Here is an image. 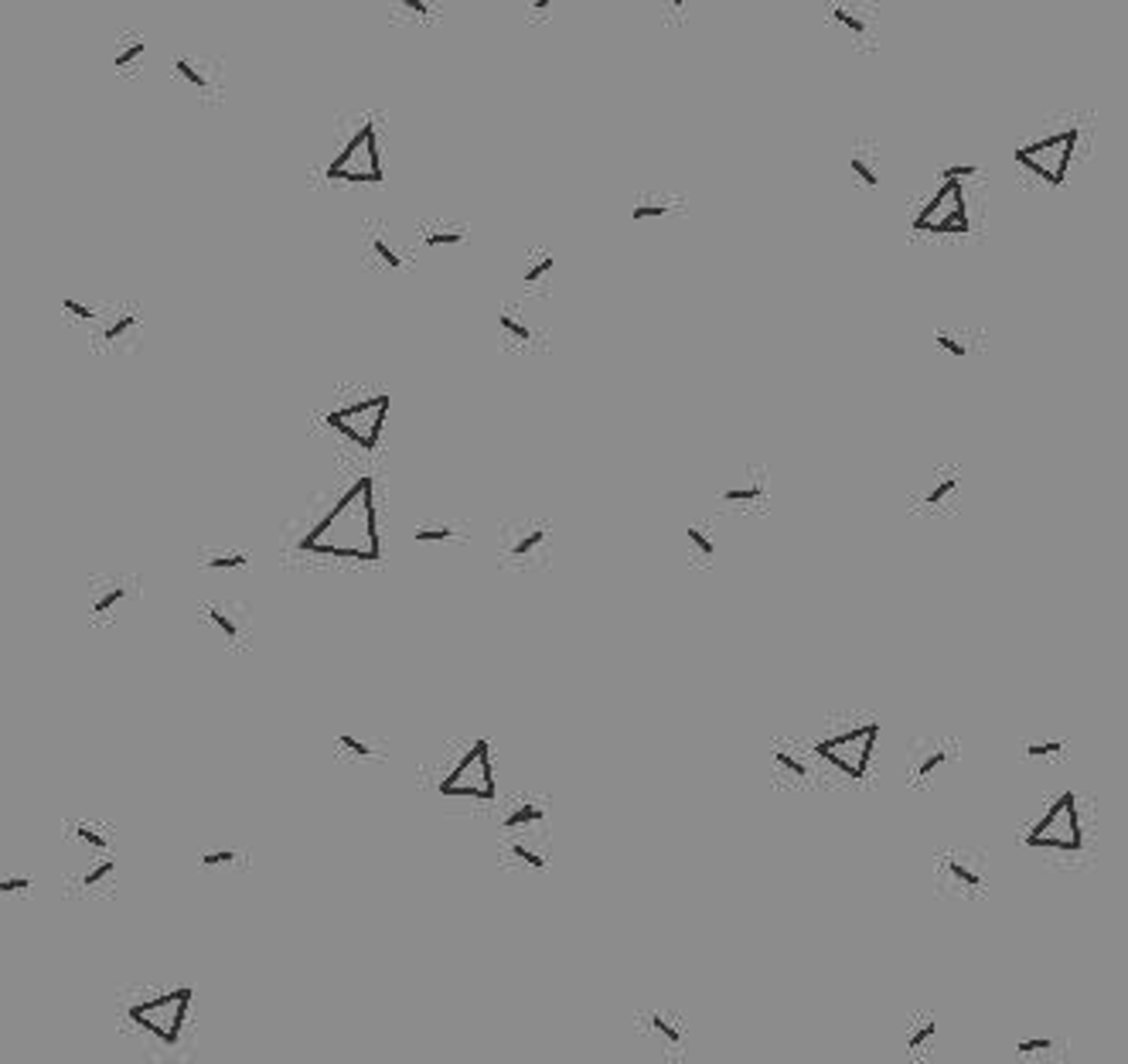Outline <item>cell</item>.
<instances>
[{"label": "cell", "mask_w": 1128, "mask_h": 1064, "mask_svg": "<svg viewBox=\"0 0 1128 1064\" xmlns=\"http://www.w3.org/2000/svg\"><path fill=\"white\" fill-rule=\"evenodd\" d=\"M849 171L863 188H869V191L880 188V181H883L880 178V154L873 151V147H856L852 157H849Z\"/></svg>", "instance_id": "20"}, {"label": "cell", "mask_w": 1128, "mask_h": 1064, "mask_svg": "<svg viewBox=\"0 0 1128 1064\" xmlns=\"http://www.w3.org/2000/svg\"><path fill=\"white\" fill-rule=\"evenodd\" d=\"M1023 847L1033 853H1057V856H1084L1091 847V833L1084 823V809L1077 791H1060L1047 805V812L1023 833Z\"/></svg>", "instance_id": "2"}, {"label": "cell", "mask_w": 1128, "mask_h": 1064, "mask_svg": "<svg viewBox=\"0 0 1128 1064\" xmlns=\"http://www.w3.org/2000/svg\"><path fill=\"white\" fill-rule=\"evenodd\" d=\"M498 328H501V335H505V338L522 341V345H529V341L535 338L532 325L525 321V317L515 311V308H501V311H498Z\"/></svg>", "instance_id": "23"}, {"label": "cell", "mask_w": 1128, "mask_h": 1064, "mask_svg": "<svg viewBox=\"0 0 1128 1064\" xmlns=\"http://www.w3.org/2000/svg\"><path fill=\"white\" fill-rule=\"evenodd\" d=\"M1053 1050H1057V1041L1053 1037H1023L1016 1044V1058L1020 1061H1047Z\"/></svg>", "instance_id": "29"}, {"label": "cell", "mask_w": 1128, "mask_h": 1064, "mask_svg": "<svg viewBox=\"0 0 1128 1064\" xmlns=\"http://www.w3.org/2000/svg\"><path fill=\"white\" fill-rule=\"evenodd\" d=\"M300 553L331 556V560H359V564H375V560H383L375 482L355 478L345 488V495L311 525V533L300 540Z\"/></svg>", "instance_id": "1"}, {"label": "cell", "mask_w": 1128, "mask_h": 1064, "mask_svg": "<svg viewBox=\"0 0 1128 1064\" xmlns=\"http://www.w3.org/2000/svg\"><path fill=\"white\" fill-rule=\"evenodd\" d=\"M832 1064H842V1061H832Z\"/></svg>", "instance_id": "45"}, {"label": "cell", "mask_w": 1128, "mask_h": 1064, "mask_svg": "<svg viewBox=\"0 0 1128 1064\" xmlns=\"http://www.w3.org/2000/svg\"><path fill=\"white\" fill-rule=\"evenodd\" d=\"M959 492H962V471L959 468H938L921 501H924V509L938 512L944 505H954V501H959Z\"/></svg>", "instance_id": "16"}, {"label": "cell", "mask_w": 1128, "mask_h": 1064, "mask_svg": "<svg viewBox=\"0 0 1128 1064\" xmlns=\"http://www.w3.org/2000/svg\"><path fill=\"white\" fill-rule=\"evenodd\" d=\"M236 860V853L232 850H212V853H202V866H226Z\"/></svg>", "instance_id": "44"}, {"label": "cell", "mask_w": 1128, "mask_h": 1064, "mask_svg": "<svg viewBox=\"0 0 1128 1064\" xmlns=\"http://www.w3.org/2000/svg\"><path fill=\"white\" fill-rule=\"evenodd\" d=\"M175 72H178V76L185 79L188 85H194V89H199V93H208V89H212V79H208V72H205L199 62H194V58H178V62H175Z\"/></svg>", "instance_id": "30"}, {"label": "cell", "mask_w": 1128, "mask_h": 1064, "mask_svg": "<svg viewBox=\"0 0 1128 1064\" xmlns=\"http://www.w3.org/2000/svg\"><path fill=\"white\" fill-rule=\"evenodd\" d=\"M685 540H689V549H692V556L699 560V564H709V560H713L716 556V536H713V529H709V525H689V529H685Z\"/></svg>", "instance_id": "24"}, {"label": "cell", "mask_w": 1128, "mask_h": 1064, "mask_svg": "<svg viewBox=\"0 0 1128 1064\" xmlns=\"http://www.w3.org/2000/svg\"><path fill=\"white\" fill-rule=\"evenodd\" d=\"M880 733H883V727L876 724V720H866V724L845 727V730H839V733H829V737H821V741L815 744V757H818V761H825L829 768H836L842 778L863 781V778L869 775V768H873Z\"/></svg>", "instance_id": "3"}, {"label": "cell", "mask_w": 1128, "mask_h": 1064, "mask_svg": "<svg viewBox=\"0 0 1128 1064\" xmlns=\"http://www.w3.org/2000/svg\"><path fill=\"white\" fill-rule=\"evenodd\" d=\"M954 761V744L944 737H917L911 744V757H907V781L914 788H927L938 778L941 768Z\"/></svg>", "instance_id": "12"}, {"label": "cell", "mask_w": 1128, "mask_h": 1064, "mask_svg": "<svg viewBox=\"0 0 1128 1064\" xmlns=\"http://www.w3.org/2000/svg\"><path fill=\"white\" fill-rule=\"evenodd\" d=\"M62 311H69L72 317H79V321H93V317H96L93 304H85V301H79V297H65V301H62Z\"/></svg>", "instance_id": "41"}, {"label": "cell", "mask_w": 1128, "mask_h": 1064, "mask_svg": "<svg viewBox=\"0 0 1128 1064\" xmlns=\"http://www.w3.org/2000/svg\"><path fill=\"white\" fill-rule=\"evenodd\" d=\"M935 345L941 352H948L951 359H965L968 352H972V345H968V338L959 335V332H948V328H941V332L935 335Z\"/></svg>", "instance_id": "32"}, {"label": "cell", "mask_w": 1128, "mask_h": 1064, "mask_svg": "<svg viewBox=\"0 0 1128 1064\" xmlns=\"http://www.w3.org/2000/svg\"><path fill=\"white\" fill-rule=\"evenodd\" d=\"M416 543H457L461 529L453 522H423L416 525Z\"/></svg>", "instance_id": "27"}, {"label": "cell", "mask_w": 1128, "mask_h": 1064, "mask_svg": "<svg viewBox=\"0 0 1128 1064\" xmlns=\"http://www.w3.org/2000/svg\"><path fill=\"white\" fill-rule=\"evenodd\" d=\"M553 274H556V256L539 253L535 260H529V266H525L522 280H525V287L543 290V287H549V280H553Z\"/></svg>", "instance_id": "25"}, {"label": "cell", "mask_w": 1128, "mask_h": 1064, "mask_svg": "<svg viewBox=\"0 0 1128 1064\" xmlns=\"http://www.w3.org/2000/svg\"><path fill=\"white\" fill-rule=\"evenodd\" d=\"M719 501H727V505H764V501H767V471L746 464V468H740L733 478L723 482Z\"/></svg>", "instance_id": "14"}, {"label": "cell", "mask_w": 1128, "mask_h": 1064, "mask_svg": "<svg viewBox=\"0 0 1128 1064\" xmlns=\"http://www.w3.org/2000/svg\"><path fill=\"white\" fill-rule=\"evenodd\" d=\"M641 1027H645V1034L655 1041V1047L661 1050V1055L682 1058L685 1047H689V1027H685V1020L679 1017V1013L655 1007L641 1017Z\"/></svg>", "instance_id": "13"}, {"label": "cell", "mask_w": 1128, "mask_h": 1064, "mask_svg": "<svg viewBox=\"0 0 1128 1064\" xmlns=\"http://www.w3.org/2000/svg\"><path fill=\"white\" fill-rule=\"evenodd\" d=\"M72 833H76V836L85 842V847H93V850H100V853H106V850H109V839H106L103 833H96L93 826L76 823V826H72Z\"/></svg>", "instance_id": "38"}, {"label": "cell", "mask_w": 1128, "mask_h": 1064, "mask_svg": "<svg viewBox=\"0 0 1128 1064\" xmlns=\"http://www.w3.org/2000/svg\"><path fill=\"white\" fill-rule=\"evenodd\" d=\"M968 229H972L968 191L959 181H944L914 215V232L921 236H965Z\"/></svg>", "instance_id": "8"}, {"label": "cell", "mask_w": 1128, "mask_h": 1064, "mask_svg": "<svg viewBox=\"0 0 1128 1064\" xmlns=\"http://www.w3.org/2000/svg\"><path fill=\"white\" fill-rule=\"evenodd\" d=\"M392 410V396L389 393H375L369 399H359L351 403V407H341V410H331L324 423L327 431L341 434L345 440H351L355 447L362 450H375L378 444H383V431H386V417Z\"/></svg>", "instance_id": "6"}, {"label": "cell", "mask_w": 1128, "mask_h": 1064, "mask_svg": "<svg viewBox=\"0 0 1128 1064\" xmlns=\"http://www.w3.org/2000/svg\"><path fill=\"white\" fill-rule=\"evenodd\" d=\"M529 836H532V833L511 836V839L505 842V856H511L515 863L529 866V871H546V866H549V853H546V850H539V847H532Z\"/></svg>", "instance_id": "21"}, {"label": "cell", "mask_w": 1128, "mask_h": 1064, "mask_svg": "<svg viewBox=\"0 0 1128 1064\" xmlns=\"http://www.w3.org/2000/svg\"><path fill=\"white\" fill-rule=\"evenodd\" d=\"M440 795L447 799H471V802H495L498 785H495V761H492V744L474 741L468 754L453 764V772L440 781Z\"/></svg>", "instance_id": "7"}, {"label": "cell", "mask_w": 1128, "mask_h": 1064, "mask_svg": "<svg viewBox=\"0 0 1128 1064\" xmlns=\"http://www.w3.org/2000/svg\"><path fill=\"white\" fill-rule=\"evenodd\" d=\"M935 1041H938V1017H930V1013H921V1017H914L911 1027H907V1058L914 1061H924L930 1058V1050H935Z\"/></svg>", "instance_id": "17"}, {"label": "cell", "mask_w": 1128, "mask_h": 1064, "mask_svg": "<svg viewBox=\"0 0 1128 1064\" xmlns=\"http://www.w3.org/2000/svg\"><path fill=\"white\" fill-rule=\"evenodd\" d=\"M672 212H676V205H672L668 194H641V199H634L631 218L634 223H658V218H668Z\"/></svg>", "instance_id": "22"}, {"label": "cell", "mask_w": 1128, "mask_h": 1064, "mask_svg": "<svg viewBox=\"0 0 1128 1064\" xmlns=\"http://www.w3.org/2000/svg\"><path fill=\"white\" fill-rule=\"evenodd\" d=\"M143 55H147V42H143V38L130 42V45H124V48H120V52H116L113 69H116V72H130V69H137Z\"/></svg>", "instance_id": "34"}, {"label": "cell", "mask_w": 1128, "mask_h": 1064, "mask_svg": "<svg viewBox=\"0 0 1128 1064\" xmlns=\"http://www.w3.org/2000/svg\"><path fill=\"white\" fill-rule=\"evenodd\" d=\"M199 564L205 570H242L250 567V553H242V549H218V553H205Z\"/></svg>", "instance_id": "28"}, {"label": "cell", "mask_w": 1128, "mask_h": 1064, "mask_svg": "<svg viewBox=\"0 0 1128 1064\" xmlns=\"http://www.w3.org/2000/svg\"><path fill=\"white\" fill-rule=\"evenodd\" d=\"M549 553V522L522 519L501 529V560L511 567H529Z\"/></svg>", "instance_id": "11"}, {"label": "cell", "mask_w": 1128, "mask_h": 1064, "mask_svg": "<svg viewBox=\"0 0 1128 1064\" xmlns=\"http://www.w3.org/2000/svg\"><path fill=\"white\" fill-rule=\"evenodd\" d=\"M383 144H378L375 124H362L355 130L324 171V178L335 181V185L338 181L341 185H383Z\"/></svg>", "instance_id": "5"}, {"label": "cell", "mask_w": 1128, "mask_h": 1064, "mask_svg": "<svg viewBox=\"0 0 1128 1064\" xmlns=\"http://www.w3.org/2000/svg\"><path fill=\"white\" fill-rule=\"evenodd\" d=\"M978 175H982V167H978V164H951V167L941 171L944 181H959V185H962V178L968 181V178H978Z\"/></svg>", "instance_id": "40"}, {"label": "cell", "mask_w": 1128, "mask_h": 1064, "mask_svg": "<svg viewBox=\"0 0 1128 1064\" xmlns=\"http://www.w3.org/2000/svg\"><path fill=\"white\" fill-rule=\"evenodd\" d=\"M546 823H549V812L539 799H519L515 805H508L505 815H501V829H505L508 836L535 833V829H543Z\"/></svg>", "instance_id": "15"}, {"label": "cell", "mask_w": 1128, "mask_h": 1064, "mask_svg": "<svg viewBox=\"0 0 1128 1064\" xmlns=\"http://www.w3.org/2000/svg\"><path fill=\"white\" fill-rule=\"evenodd\" d=\"M468 239V229L464 226H437L423 232V246L426 250H444V246H461Z\"/></svg>", "instance_id": "26"}, {"label": "cell", "mask_w": 1128, "mask_h": 1064, "mask_svg": "<svg viewBox=\"0 0 1128 1064\" xmlns=\"http://www.w3.org/2000/svg\"><path fill=\"white\" fill-rule=\"evenodd\" d=\"M372 253L378 256V260H383L386 266H392V270H399V266H402V256H399V250L396 246H392V242L386 239V232H372Z\"/></svg>", "instance_id": "35"}, {"label": "cell", "mask_w": 1128, "mask_h": 1064, "mask_svg": "<svg viewBox=\"0 0 1128 1064\" xmlns=\"http://www.w3.org/2000/svg\"><path fill=\"white\" fill-rule=\"evenodd\" d=\"M124 597H127V587H124V583H109L103 594L93 597V615H96V618L109 615V611H116L120 604H124Z\"/></svg>", "instance_id": "31"}, {"label": "cell", "mask_w": 1128, "mask_h": 1064, "mask_svg": "<svg viewBox=\"0 0 1128 1064\" xmlns=\"http://www.w3.org/2000/svg\"><path fill=\"white\" fill-rule=\"evenodd\" d=\"M205 618L212 621V625H215L218 631H222L229 642H236V639H239V625H236V618H232L226 607H218V604H205Z\"/></svg>", "instance_id": "33"}, {"label": "cell", "mask_w": 1128, "mask_h": 1064, "mask_svg": "<svg viewBox=\"0 0 1128 1064\" xmlns=\"http://www.w3.org/2000/svg\"><path fill=\"white\" fill-rule=\"evenodd\" d=\"M1077 140H1081L1077 127H1060V130L1040 133V137L1016 147V164H1020L1023 171H1029L1037 181H1044L1047 188H1060L1067 181V175H1071Z\"/></svg>", "instance_id": "4"}, {"label": "cell", "mask_w": 1128, "mask_h": 1064, "mask_svg": "<svg viewBox=\"0 0 1128 1064\" xmlns=\"http://www.w3.org/2000/svg\"><path fill=\"white\" fill-rule=\"evenodd\" d=\"M829 18L839 24V28L849 34V38L856 42H873L876 38V24L869 15H863L860 7H845V4H836L829 7Z\"/></svg>", "instance_id": "18"}, {"label": "cell", "mask_w": 1128, "mask_h": 1064, "mask_svg": "<svg viewBox=\"0 0 1128 1064\" xmlns=\"http://www.w3.org/2000/svg\"><path fill=\"white\" fill-rule=\"evenodd\" d=\"M28 887H34L31 877H0V894H21Z\"/></svg>", "instance_id": "43"}, {"label": "cell", "mask_w": 1128, "mask_h": 1064, "mask_svg": "<svg viewBox=\"0 0 1128 1064\" xmlns=\"http://www.w3.org/2000/svg\"><path fill=\"white\" fill-rule=\"evenodd\" d=\"M938 884L959 898H982L989 887L986 863L965 850H948L938 856Z\"/></svg>", "instance_id": "10"}, {"label": "cell", "mask_w": 1128, "mask_h": 1064, "mask_svg": "<svg viewBox=\"0 0 1128 1064\" xmlns=\"http://www.w3.org/2000/svg\"><path fill=\"white\" fill-rule=\"evenodd\" d=\"M133 328H137V314H120L113 325H106L103 332V341H109V345H116V341H124Z\"/></svg>", "instance_id": "36"}, {"label": "cell", "mask_w": 1128, "mask_h": 1064, "mask_svg": "<svg viewBox=\"0 0 1128 1064\" xmlns=\"http://www.w3.org/2000/svg\"><path fill=\"white\" fill-rule=\"evenodd\" d=\"M770 764H775V775L791 781V785H802V781L812 778V768H808L805 757L794 754L791 748H784V744H778V748L770 751Z\"/></svg>", "instance_id": "19"}, {"label": "cell", "mask_w": 1128, "mask_h": 1064, "mask_svg": "<svg viewBox=\"0 0 1128 1064\" xmlns=\"http://www.w3.org/2000/svg\"><path fill=\"white\" fill-rule=\"evenodd\" d=\"M113 871H116V863H113V860H103L100 866H93V871L82 877V887H96V884H103L106 877H113Z\"/></svg>", "instance_id": "42"}, {"label": "cell", "mask_w": 1128, "mask_h": 1064, "mask_svg": "<svg viewBox=\"0 0 1128 1064\" xmlns=\"http://www.w3.org/2000/svg\"><path fill=\"white\" fill-rule=\"evenodd\" d=\"M338 748H345L351 757H372L375 751H372V744L369 741H359V737H355V733H341V737H338Z\"/></svg>", "instance_id": "39"}, {"label": "cell", "mask_w": 1128, "mask_h": 1064, "mask_svg": "<svg viewBox=\"0 0 1128 1064\" xmlns=\"http://www.w3.org/2000/svg\"><path fill=\"white\" fill-rule=\"evenodd\" d=\"M191 996H194L191 986H178V989H170V993L157 996V1000L133 1003L127 1013H130V1020L140 1027V1031L154 1034L157 1041L167 1044V1047H175L178 1037H181V1027H185V1020H188Z\"/></svg>", "instance_id": "9"}, {"label": "cell", "mask_w": 1128, "mask_h": 1064, "mask_svg": "<svg viewBox=\"0 0 1128 1064\" xmlns=\"http://www.w3.org/2000/svg\"><path fill=\"white\" fill-rule=\"evenodd\" d=\"M1067 751V741H1029L1023 744L1026 757H1060Z\"/></svg>", "instance_id": "37"}]
</instances>
